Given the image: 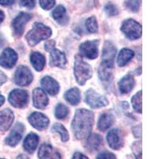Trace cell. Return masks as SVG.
Masks as SVG:
<instances>
[{
	"label": "cell",
	"mask_w": 159,
	"mask_h": 159,
	"mask_svg": "<svg viewBox=\"0 0 159 159\" xmlns=\"http://www.w3.org/2000/svg\"><path fill=\"white\" fill-rule=\"evenodd\" d=\"M94 123V114L92 111L81 108L76 111L72 122L73 135L78 140L87 139L91 134Z\"/></svg>",
	"instance_id": "cell-1"
},
{
	"label": "cell",
	"mask_w": 159,
	"mask_h": 159,
	"mask_svg": "<svg viewBox=\"0 0 159 159\" xmlns=\"http://www.w3.org/2000/svg\"><path fill=\"white\" fill-rule=\"evenodd\" d=\"M52 35V30L41 22H35L32 30L25 35L26 42L30 46H35L37 44L44 40L48 39Z\"/></svg>",
	"instance_id": "cell-2"
},
{
	"label": "cell",
	"mask_w": 159,
	"mask_h": 159,
	"mask_svg": "<svg viewBox=\"0 0 159 159\" xmlns=\"http://www.w3.org/2000/svg\"><path fill=\"white\" fill-rule=\"evenodd\" d=\"M74 76L76 82L82 86L92 76V66L80 56H76L75 57Z\"/></svg>",
	"instance_id": "cell-3"
},
{
	"label": "cell",
	"mask_w": 159,
	"mask_h": 159,
	"mask_svg": "<svg viewBox=\"0 0 159 159\" xmlns=\"http://www.w3.org/2000/svg\"><path fill=\"white\" fill-rule=\"evenodd\" d=\"M120 30L124 34L125 36L131 41L137 40L142 37V25L137 21L132 18L123 21Z\"/></svg>",
	"instance_id": "cell-4"
},
{
	"label": "cell",
	"mask_w": 159,
	"mask_h": 159,
	"mask_svg": "<svg viewBox=\"0 0 159 159\" xmlns=\"http://www.w3.org/2000/svg\"><path fill=\"white\" fill-rule=\"evenodd\" d=\"M116 45L110 41H106L103 45V51H102L101 57V66L113 69L114 68V61L116 57Z\"/></svg>",
	"instance_id": "cell-5"
},
{
	"label": "cell",
	"mask_w": 159,
	"mask_h": 159,
	"mask_svg": "<svg viewBox=\"0 0 159 159\" xmlns=\"http://www.w3.org/2000/svg\"><path fill=\"white\" fill-rule=\"evenodd\" d=\"M34 80L32 72L26 66L20 65L17 68L14 75V82L20 87H25L32 83Z\"/></svg>",
	"instance_id": "cell-6"
},
{
	"label": "cell",
	"mask_w": 159,
	"mask_h": 159,
	"mask_svg": "<svg viewBox=\"0 0 159 159\" xmlns=\"http://www.w3.org/2000/svg\"><path fill=\"white\" fill-rule=\"evenodd\" d=\"M10 103L16 108H24L27 107L29 103L28 92L22 89H14L8 96Z\"/></svg>",
	"instance_id": "cell-7"
},
{
	"label": "cell",
	"mask_w": 159,
	"mask_h": 159,
	"mask_svg": "<svg viewBox=\"0 0 159 159\" xmlns=\"http://www.w3.org/2000/svg\"><path fill=\"white\" fill-rule=\"evenodd\" d=\"M85 102L92 109L106 107L109 104V101L105 96L99 94L93 89H89L85 94Z\"/></svg>",
	"instance_id": "cell-8"
},
{
	"label": "cell",
	"mask_w": 159,
	"mask_h": 159,
	"mask_svg": "<svg viewBox=\"0 0 159 159\" xmlns=\"http://www.w3.org/2000/svg\"><path fill=\"white\" fill-rule=\"evenodd\" d=\"M32 18V15L29 13L21 12L12 21L13 34L16 38H20L23 34L25 25Z\"/></svg>",
	"instance_id": "cell-9"
},
{
	"label": "cell",
	"mask_w": 159,
	"mask_h": 159,
	"mask_svg": "<svg viewBox=\"0 0 159 159\" xmlns=\"http://www.w3.org/2000/svg\"><path fill=\"white\" fill-rule=\"evenodd\" d=\"M99 40L86 41L80 45V52L88 59H96L99 56Z\"/></svg>",
	"instance_id": "cell-10"
},
{
	"label": "cell",
	"mask_w": 159,
	"mask_h": 159,
	"mask_svg": "<svg viewBox=\"0 0 159 159\" xmlns=\"http://www.w3.org/2000/svg\"><path fill=\"white\" fill-rule=\"evenodd\" d=\"M18 54L11 48H6L0 55V65L4 69H12L17 63Z\"/></svg>",
	"instance_id": "cell-11"
},
{
	"label": "cell",
	"mask_w": 159,
	"mask_h": 159,
	"mask_svg": "<svg viewBox=\"0 0 159 159\" xmlns=\"http://www.w3.org/2000/svg\"><path fill=\"white\" fill-rule=\"evenodd\" d=\"M28 121L33 127L38 130H43L48 127L49 119L41 112H33L28 117Z\"/></svg>",
	"instance_id": "cell-12"
},
{
	"label": "cell",
	"mask_w": 159,
	"mask_h": 159,
	"mask_svg": "<svg viewBox=\"0 0 159 159\" xmlns=\"http://www.w3.org/2000/svg\"><path fill=\"white\" fill-rule=\"evenodd\" d=\"M25 127L21 123H17L9 135L5 139V143L8 145L9 147H15L19 143L20 140L22 139V134H23Z\"/></svg>",
	"instance_id": "cell-13"
},
{
	"label": "cell",
	"mask_w": 159,
	"mask_h": 159,
	"mask_svg": "<svg viewBox=\"0 0 159 159\" xmlns=\"http://www.w3.org/2000/svg\"><path fill=\"white\" fill-rule=\"evenodd\" d=\"M107 141L109 147L116 150H119L121 147H123L124 143L123 137L119 129H112L107 133Z\"/></svg>",
	"instance_id": "cell-14"
},
{
	"label": "cell",
	"mask_w": 159,
	"mask_h": 159,
	"mask_svg": "<svg viewBox=\"0 0 159 159\" xmlns=\"http://www.w3.org/2000/svg\"><path fill=\"white\" fill-rule=\"evenodd\" d=\"M33 104L38 109H45L49 104V98L42 89L37 88L33 91Z\"/></svg>",
	"instance_id": "cell-15"
},
{
	"label": "cell",
	"mask_w": 159,
	"mask_h": 159,
	"mask_svg": "<svg viewBox=\"0 0 159 159\" xmlns=\"http://www.w3.org/2000/svg\"><path fill=\"white\" fill-rule=\"evenodd\" d=\"M66 65H67V58L65 57V53L59 49H52L50 52V61H49V65L51 67L64 69Z\"/></svg>",
	"instance_id": "cell-16"
},
{
	"label": "cell",
	"mask_w": 159,
	"mask_h": 159,
	"mask_svg": "<svg viewBox=\"0 0 159 159\" xmlns=\"http://www.w3.org/2000/svg\"><path fill=\"white\" fill-rule=\"evenodd\" d=\"M41 85L44 90L50 96H56L60 90V84L56 80L49 76H45L41 80Z\"/></svg>",
	"instance_id": "cell-17"
},
{
	"label": "cell",
	"mask_w": 159,
	"mask_h": 159,
	"mask_svg": "<svg viewBox=\"0 0 159 159\" xmlns=\"http://www.w3.org/2000/svg\"><path fill=\"white\" fill-rule=\"evenodd\" d=\"M15 119L14 112L9 108L0 111V131H7L11 128Z\"/></svg>",
	"instance_id": "cell-18"
},
{
	"label": "cell",
	"mask_w": 159,
	"mask_h": 159,
	"mask_svg": "<svg viewBox=\"0 0 159 159\" xmlns=\"http://www.w3.org/2000/svg\"><path fill=\"white\" fill-rule=\"evenodd\" d=\"M38 157L39 158H61V155L57 150L53 149L50 144L43 143L38 150Z\"/></svg>",
	"instance_id": "cell-19"
},
{
	"label": "cell",
	"mask_w": 159,
	"mask_h": 159,
	"mask_svg": "<svg viewBox=\"0 0 159 159\" xmlns=\"http://www.w3.org/2000/svg\"><path fill=\"white\" fill-rule=\"evenodd\" d=\"M135 81H134V76L131 74H127L123 76L118 83L119 89L122 94H129L134 87Z\"/></svg>",
	"instance_id": "cell-20"
},
{
	"label": "cell",
	"mask_w": 159,
	"mask_h": 159,
	"mask_svg": "<svg viewBox=\"0 0 159 159\" xmlns=\"http://www.w3.org/2000/svg\"><path fill=\"white\" fill-rule=\"evenodd\" d=\"M52 17L61 25H68L69 22V17L68 16L67 11L62 5L57 6L52 11Z\"/></svg>",
	"instance_id": "cell-21"
},
{
	"label": "cell",
	"mask_w": 159,
	"mask_h": 159,
	"mask_svg": "<svg viewBox=\"0 0 159 159\" xmlns=\"http://www.w3.org/2000/svg\"><path fill=\"white\" fill-rule=\"evenodd\" d=\"M39 143V137L37 134L31 132L27 134L23 142V148L29 154H33L38 147Z\"/></svg>",
	"instance_id": "cell-22"
},
{
	"label": "cell",
	"mask_w": 159,
	"mask_h": 159,
	"mask_svg": "<svg viewBox=\"0 0 159 159\" xmlns=\"http://www.w3.org/2000/svg\"><path fill=\"white\" fill-rule=\"evenodd\" d=\"M103 145V138L98 134H89L86 139L85 148L89 151L98 150Z\"/></svg>",
	"instance_id": "cell-23"
},
{
	"label": "cell",
	"mask_w": 159,
	"mask_h": 159,
	"mask_svg": "<svg viewBox=\"0 0 159 159\" xmlns=\"http://www.w3.org/2000/svg\"><path fill=\"white\" fill-rule=\"evenodd\" d=\"M115 123V116L109 112L103 113L100 116L98 121V128L101 131H106Z\"/></svg>",
	"instance_id": "cell-24"
},
{
	"label": "cell",
	"mask_w": 159,
	"mask_h": 159,
	"mask_svg": "<svg viewBox=\"0 0 159 159\" xmlns=\"http://www.w3.org/2000/svg\"><path fill=\"white\" fill-rule=\"evenodd\" d=\"M30 63L34 69L38 72L44 69L45 65V57L43 54L38 52H33L30 54Z\"/></svg>",
	"instance_id": "cell-25"
},
{
	"label": "cell",
	"mask_w": 159,
	"mask_h": 159,
	"mask_svg": "<svg viewBox=\"0 0 159 159\" xmlns=\"http://www.w3.org/2000/svg\"><path fill=\"white\" fill-rule=\"evenodd\" d=\"M134 57V52L132 49L123 48L120 50L119 54L118 56L117 63L119 67H124L132 60Z\"/></svg>",
	"instance_id": "cell-26"
},
{
	"label": "cell",
	"mask_w": 159,
	"mask_h": 159,
	"mask_svg": "<svg viewBox=\"0 0 159 159\" xmlns=\"http://www.w3.org/2000/svg\"><path fill=\"white\" fill-rule=\"evenodd\" d=\"M65 100L72 106H76L80 102V92L77 88H72L65 92Z\"/></svg>",
	"instance_id": "cell-27"
},
{
	"label": "cell",
	"mask_w": 159,
	"mask_h": 159,
	"mask_svg": "<svg viewBox=\"0 0 159 159\" xmlns=\"http://www.w3.org/2000/svg\"><path fill=\"white\" fill-rule=\"evenodd\" d=\"M51 130H52V132L58 133V134H60V136H61V141L63 142V143H66V142L69 141V132H68L67 129L65 128L63 125L61 124V123H55V124L52 127Z\"/></svg>",
	"instance_id": "cell-28"
},
{
	"label": "cell",
	"mask_w": 159,
	"mask_h": 159,
	"mask_svg": "<svg viewBox=\"0 0 159 159\" xmlns=\"http://www.w3.org/2000/svg\"><path fill=\"white\" fill-rule=\"evenodd\" d=\"M112 70L113 69H108V68L103 67L100 65L98 70V76L100 80L109 83L112 79Z\"/></svg>",
	"instance_id": "cell-29"
},
{
	"label": "cell",
	"mask_w": 159,
	"mask_h": 159,
	"mask_svg": "<svg viewBox=\"0 0 159 159\" xmlns=\"http://www.w3.org/2000/svg\"><path fill=\"white\" fill-rule=\"evenodd\" d=\"M69 114V110L67 106L63 103H58L55 108V117L58 119H64L67 118Z\"/></svg>",
	"instance_id": "cell-30"
},
{
	"label": "cell",
	"mask_w": 159,
	"mask_h": 159,
	"mask_svg": "<svg viewBox=\"0 0 159 159\" xmlns=\"http://www.w3.org/2000/svg\"><path fill=\"white\" fill-rule=\"evenodd\" d=\"M85 25L88 31L92 34H96L99 30V25H98L97 19L95 16H92L88 18L85 22Z\"/></svg>",
	"instance_id": "cell-31"
},
{
	"label": "cell",
	"mask_w": 159,
	"mask_h": 159,
	"mask_svg": "<svg viewBox=\"0 0 159 159\" xmlns=\"http://www.w3.org/2000/svg\"><path fill=\"white\" fill-rule=\"evenodd\" d=\"M133 108L138 113L142 114V91H139L131 99Z\"/></svg>",
	"instance_id": "cell-32"
},
{
	"label": "cell",
	"mask_w": 159,
	"mask_h": 159,
	"mask_svg": "<svg viewBox=\"0 0 159 159\" xmlns=\"http://www.w3.org/2000/svg\"><path fill=\"white\" fill-rule=\"evenodd\" d=\"M124 5L127 10L133 13H137L140 8L139 0H126Z\"/></svg>",
	"instance_id": "cell-33"
},
{
	"label": "cell",
	"mask_w": 159,
	"mask_h": 159,
	"mask_svg": "<svg viewBox=\"0 0 159 159\" xmlns=\"http://www.w3.org/2000/svg\"><path fill=\"white\" fill-rule=\"evenodd\" d=\"M104 11L108 17L117 16L119 15V9L115 4L108 2L104 7Z\"/></svg>",
	"instance_id": "cell-34"
},
{
	"label": "cell",
	"mask_w": 159,
	"mask_h": 159,
	"mask_svg": "<svg viewBox=\"0 0 159 159\" xmlns=\"http://www.w3.org/2000/svg\"><path fill=\"white\" fill-rule=\"evenodd\" d=\"M56 0H39L41 7L45 11H49L54 7Z\"/></svg>",
	"instance_id": "cell-35"
},
{
	"label": "cell",
	"mask_w": 159,
	"mask_h": 159,
	"mask_svg": "<svg viewBox=\"0 0 159 159\" xmlns=\"http://www.w3.org/2000/svg\"><path fill=\"white\" fill-rule=\"evenodd\" d=\"M36 0H20V5L28 9H33L35 7Z\"/></svg>",
	"instance_id": "cell-36"
},
{
	"label": "cell",
	"mask_w": 159,
	"mask_h": 159,
	"mask_svg": "<svg viewBox=\"0 0 159 159\" xmlns=\"http://www.w3.org/2000/svg\"><path fill=\"white\" fill-rule=\"evenodd\" d=\"M133 151L137 157H141L142 156V143L136 142L133 145Z\"/></svg>",
	"instance_id": "cell-37"
},
{
	"label": "cell",
	"mask_w": 159,
	"mask_h": 159,
	"mask_svg": "<svg viewBox=\"0 0 159 159\" xmlns=\"http://www.w3.org/2000/svg\"><path fill=\"white\" fill-rule=\"evenodd\" d=\"M97 159H114L116 158V155L114 154H112L111 152L108 151H103L100 154H98V156L96 157Z\"/></svg>",
	"instance_id": "cell-38"
},
{
	"label": "cell",
	"mask_w": 159,
	"mask_h": 159,
	"mask_svg": "<svg viewBox=\"0 0 159 159\" xmlns=\"http://www.w3.org/2000/svg\"><path fill=\"white\" fill-rule=\"evenodd\" d=\"M132 132L133 134L137 139H141L142 137V125H138L132 128Z\"/></svg>",
	"instance_id": "cell-39"
},
{
	"label": "cell",
	"mask_w": 159,
	"mask_h": 159,
	"mask_svg": "<svg viewBox=\"0 0 159 159\" xmlns=\"http://www.w3.org/2000/svg\"><path fill=\"white\" fill-rule=\"evenodd\" d=\"M55 45H56V42H55L54 40H50V41L45 42L44 47L47 52H51L52 49H55Z\"/></svg>",
	"instance_id": "cell-40"
},
{
	"label": "cell",
	"mask_w": 159,
	"mask_h": 159,
	"mask_svg": "<svg viewBox=\"0 0 159 159\" xmlns=\"http://www.w3.org/2000/svg\"><path fill=\"white\" fill-rule=\"evenodd\" d=\"M89 159L87 156H85L84 154H81L80 152H76L73 155H72V159Z\"/></svg>",
	"instance_id": "cell-41"
},
{
	"label": "cell",
	"mask_w": 159,
	"mask_h": 159,
	"mask_svg": "<svg viewBox=\"0 0 159 159\" xmlns=\"http://www.w3.org/2000/svg\"><path fill=\"white\" fill-rule=\"evenodd\" d=\"M15 0H0V5L3 7H9L14 4Z\"/></svg>",
	"instance_id": "cell-42"
},
{
	"label": "cell",
	"mask_w": 159,
	"mask_h": 159,
	"mask_svg": "<svg viewBox=\"0 0 159 159\" xmlns=\"http://www.w3.org/2000/svg\"><path fill=\"white\" fill-rule=\"evenodd\" d=\"M7 80V77L4 74L2 71H0V86L3 84L4 83H6Z\"/></svg>",
	"instance_id": "cell-43"
},
{
	"label": "cell",
	"mask_w": 159,
	"mask_h": 159,
	"mask_svg": "<svg viewBox=\"0 0 159 159\" xmlns=\"http://www.w3.org/2000/svg\"><path fill=\"white\" fill-rule=\"evenodd\" d=\"M4 19H5V14H4L3 11H0V24L3 22Z\"/></svg>",
	"instance_id": "cell-44"
},
{
	"label": "cell",
	"mask_w": 159,
	"mask_h": 159,
	"mask_svg": "<svg viewBox=\"0 0 159 159\" xmlns=\"http://www.w3.org/2000/svg\"><path fill=\"white\" fill-rule=\"evenodd\" d=\"M121 105H122V107H123L124 110H127V109L129 108V105L127 102H123V103H121Z\"/></svg>",
	"instance_id": "cell-45"
},
{
	"label": "cell",
	"mask_w": 159,
	"mask_h": 159,
	"mask_svg": "<svg viewBox=\"0 0 159 159\" xmlns=\"http://www.w3.org/2000/svg\"><path fill=\"white\" fill-rule=\"evenodd\" d=\"M4 102H5V97L2 96V95H0V107L3 104Z\"/></svg>",
	"instance_id": "cell-46"
}]
</instances>
